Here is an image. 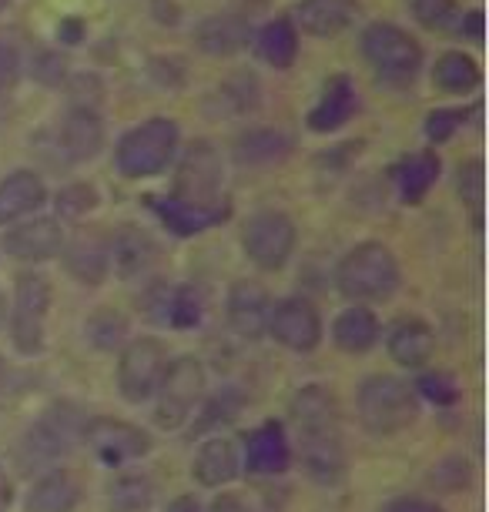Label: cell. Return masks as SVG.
Wrapping results in <instances>:
<instances>
[{
  "instance_id": "obj_27",
  "label": "cell",
  "mask_w": 489,
  "mask_h": 512,
  "mask_svg": "<svg viewBox=\"0 0 489 512\" xmlns=\"http://www.w3.org/2000/svg\"><path fill=\"white\" fill-rule=\"evenodd\" d=\"M292 154V138L278 128H252L235 141V161L242 168H272Z\"/></svg>"
},
{
  "instance_id": "obj_5",
  "label": "cell",
  "mask_w": 489,
  "mask_h": 512,
  "mask_svg": "<svg viewBox=\"0 0 489 512\" xmlns=\"http://www.w3.org/2000/svg\"><path fill=\"white\" fill-rule=\"evenodd\" d=\"M84 436V415L67 402H57L44 409L31 422V429L21 439V462L27 469L51 466L61 456H67Z\"/></svg>"
},
{
  "instance_id": "obj_10",
  "label": "cell",
  "mask_w": 489,
  "mask_h": 512,
  "mask_svg": "<svg viewBox=\"0 0 489 512\" xmlns=\"http://www.w3.org/2000/svg\"><path fill=\"white\" fill-rule=\"evenodd\" d=\"M168 369V352L158 338L141 335L131 338L121 349V362H118V389L128 402H148L155 395L161 375Z\"/></svg>"
},
{
  "instance_id": "obj_36",
  "label": "cell",
  "mask_w": 489,
  "mask_h": 512,
  "mask_svg": "<svg viewBox=\"0 0 489 512\" xmlns=\"http://www.w3.org/2000/svg\"><path fill=\"white\" fill-rule=\"evenodd\" d=\"M201 295H198V288H191V285H178V288H171L168 292V315H165V322L168 325H175V328H195L201 322Z\"/></svg>"
},
{
  "instance_id": "obj_1",
  "label": "cell",
  "mask_w": 489,
  "mask_h": 512,
  "mask_svg": "<svg viewBox=\"0 0 489 512\" xmlns=\"http://www.w3.org/2000/svg\"><path fill=\"white\" fill-rule=\"evenodd\" d=\"M292 419L295 429H299L305 472L322 486H335L345 476V446L332 392L322 389V385L299 389L292 399Z\"/></svg>"
},
{
  "instance_id": "obj_49",
  "label": "cell",
  "mask_w": 489,
  "mask_h": 512,
  "mask_svg": "<svg viewBox=\"0 0 489 512\" xmlns=\"http://www.w3.org/2000/svg\"><path fill=\"white\" fill-rule=\"evenodd\" d=\"M4 382H7V365L0 359V392H4Z\"/></svg>"
},
{
  "instance_id": "obj_42",
  "label": "cell",
  "mask_w": 489,
  "mask_h": 512,
  "mask_svg": "<svg viewBox=\"0 0 489 512\" xmlns=\"http://www.w3.org/2000/svg\"><path fill=\"white\" fill-rule=\"evenodd\" d=\"M21 71H24L21 51H17L14 44L0 41V91L17 88V81H21Z\"/></svg>"
},
{
  "instance_id": "obj_44",
  "label": "cell",
  "mask_w": 489,
  "mask_h": 512,
  "mask_svg": "<svg viewBox=\"0 0 489 512\" xmlns=\"http://www.w3.org/2000/svg\"><path fill=\"white\" fill-rule=\"evenodd\" d=\"M208 512H258V509L245 496H238V492H222V496L212 502V509H208Z\"/></svg>"
},
{
  "instance_id": "obj_41",
  "label": "cell",
  "mask_w": 489,
  "mask_h": 512,
  "mask_svg": "<svg viewBox=\"0 0 489 512\" xmlns=\"http://www.w3.org/2000/svg\"><path fill=\"white\" fill-rule=\"evenodd\" d=\"M456 191H459V198H463L466 205H473L479 211V201H483V161L459 164Z\"/></svg>"
},
{
  "instance_id": "obj_28",
  "label": "cell",
  "mask_w": 489,
  "mask_h": 512,
  "mask_svg": "<svg viewBox=\"0 0 489 512\" xmlns=\"http://www.w3.org/2000/svg\"><path fill=\"white\" fill-rule=\"evenodd\" d=\"M433 349H436L433 328L419 322V318H402L389 335V355L402 369H423L433 359Z\"/></svg>"
},
{
  "instance_id": "obj_51",
  "label": "cell",
  "mask_w": 489,
  "mask_h": 512,
  "mask_svg": "<svg viewBox=\"0 0 489 512\" xmlns=\"http://www.w3.org/2000/svg\"><path fill=\"white\" fill-rule=\"evenodd\" d=\"M7 4H11V0H0V14H4V11H7Z\"/></svg>"
},
{
  "instance_id": "obj_23",
  "label": "cell",
  "mask_w": 489,
  "mask_h": 512,
  "mask_svg": "<svg viewBox=\"0 0 489 512\" xmlns=\"http://www.w3.org/2000/svg\"><path fill=\"white\" fill-rule=\"evenodd\" d=\"M151 208H155V215L165 221V228L175 231L181 238L208 231L228 218L225 201H218V205H188V201H178V198H161V201H151Z\"/></svg>"
},
{
  "instance_id": "obj_37",
  "label": "cell",
  "mask_w": 489,
  "mask_h": 512,
  "mask_svg": "<svg viewBox=\"0 0 489 512\" xmlns=\"http://www.w3.org/2000/svg\"><path fill=\"white\" fill-rule=\"evenodd\" d=\"M54 205H57V218H67V221L84 218L88 211L98 208V191H94V185H88V181H74V185L57 191Z\"/></svg>"
},
{
  "instance_id": "obj_16",
  "label": "cell",
  "mask_w": 489,
  "mask_h": 512,
  "mask_svg": "<svg viewBox=\"0 0 489 512\" xmlns=\"http://www.w3.org/2000/svg\"><path fill=\"white\" fill-rule=\"evenodd\" d=\"M64 265L81 285H101L111 272L108 238L101 231H78L74 238H64Z\"/></svg>"
},
{
  "instance_id": "obj_8",
  "label": "cell",
  "mask_w": 489,
  "mask_h": 512,
  "mask_svg": "<svg viewBox=\"0 0 489 512\" xmlns=\"http://www.w3.org/2000/svg\"><path fill=\"white\" fill-rule=\"evenodd\" d=\"M51 282L37 272H24L14 288V315H11V338L21 355L44 352V318L51 312Z\"/></svg>"
},
{
  "instance_id": "obj_47",
  "label": "cell",
  "mask_w": 489,
  "mask_h": 512,
  "mask_svg": "<svg viewBox=\"0 0 489 512\" xmlns=\"http://www.w3.org/2000/svg\"><path fill=\"white\" fill-rule=\"evenodd\" d=\"M11 502H14V482L7 479L4 469H0V512L11 509Z\"/></svg>"
},
{
  "instance_id": "obj_34",
  "label": "cell",
  "mask_w": 489,
  "mask_h": 512,
  "mask_svg": "<svg viewBox=\"0 0 489 512\" xmlns=\"http://www.w3.org/2000/svg\"><path fill=\"white\" fill-rule=\"evenodd\" d=\"M201 402H205V412L195 419V436H201V432H212L225 422H235L238 412H242V405H245L238 389H218L212 399H201Z\"/></svg>"
},
{
  "instance_id": "obj_48",
  "label": "cell",
  "mask_w": 489,
  "mask_h": 512,
  "mask_svg": "<svg viewBox=\"0 0 489 512\" xmlns=\"http://www.w3.org/2000/svg\"><path fill=\"white\" fill-rule=\"evenodd\" d=\"M57 34H61L67 44H78L81 41V21H61Z\"/></svg>"
},
{
  "instance_id": "obj_26",
  "label": "cell",
  "mask_w": 489,
  "mask_h": 512,
  "mask_svg": "<svg viewBox=\"0 0 489 512\" xmlns=\"http://www.w3.org/2000/svg\"><path fill=\"white\" fill-rule=\"evenodd\" d=\"M81 502V482L74 472L51 469L34 482L24 499V512H74Z\"/></svg>"
},
{
  "instance_id": "obj_6",
  "label": "cell",
  "mask_w": 489,
  "mask_h": 512,
  "mask_svg": "<svg viewBox=\"0 0 489 512\" xmlns=\"http://www.w3.org/2000/svg\"><path fill=\"white\" fill-rule=\"evenodd\" d=\"M362 54L372 67V74L386 84H409L423 67V47L412 34L389 21H376L362 34Z\"/></svg>"
},
{
  "instance_id": "obj_24",
  "label": "cell",
  "mask_w": 489,
  "mask_h": 512,
  "mask_svg": "<svg viewBox=\"0 0 489 512\" xmlns=\"http://www.w3.org/2000/svg\"><path fill=\"white\" fill-rule=\"evenodd\" d=\"M47 201L44 178L37 171H14L0 181V225H11L27 215H34Z\"/></svg>"
},
{
  "instance_id": "obj_33",
  "label": "cell",
  "mask_w": 489,
  "mask_h": 512,
  "mask_svg": "<svg viewBox=\"0 0 489 512\" xmlns=\"http://www.w3.org/2000/svg\"><path fill=\"white\" fill-rule=\"evenodd\" d=\"M151 502H155V489L145 476H118L108 486V506L111 512H148Z\"/></svg>"
},
{
  "instance_id": "obj_2",
  "label": "cell",
  "mask_w": 489,
  "mask_h": 512,
  "mask_svg": "<svg viewBox=\"0 0 489 512\" xmlns=\"http://www.w3.org/2000/svg\"><path fill=\"white\" fill-rule=\"evenodd\" d=\"M339 292L349 302H386L402 282L396 255L382 241H362L339 262Z\"/></svg>"
},
{
  "instance_id": "obj_46",
  "label": "cell",
  "mask_w": 489,
  "mask_h": 512,
  "mask_svg": "<svg viewBox=\"0 0 489 512\" xmlns=\"http://www.w3.org/2000/svg\"><path fill=\"white\" fill-rule=\"evenodd\" d=\"M165 512H201V502L195 496H178V499H171Z\"/></svg>"
},
{
  "instance_id": "obj_25",
  "label": "cell",
  "mask_w": 489,
  "mask_h": 512,
  "mask_svg": "<svg viewBox=\"0 0 489 512\" xmlns=\"http://www.w3.org/2000/svg\"><path fill=\"white\" fill-rule=\"evenodd\" d=\"M359 0H302L295 7V21L312 37H339L356 21Z\"/></svg>"
},
{
  "instance_id": "obj_38",
  "label": "cell",
  "mask_w": 489,
  "mask_h": 512,
  "mask_svg": "<svg viewBox=\"0 0 489 512\" xmlns=\"http://www.w3.org/2000/svg\"><path fill=\"white\" fill-rule=\"evenodd\" d=\"M412 392L433 405H453L459 399V382L449 372H423Z\"/></svg>"
},
{
  "instance_id": "obj_29",
  "label": "cell",
  "mask_w": 489,
  "mask_h": 512,
  "mask_svg": "<svg viewBox=\"0 0 489 512\" xmlns=\"http://www.w3.org/2000/svg\"><path fill=\"white\" fill-rule=\"evenodd\" d=\"M332 338L342 352L349 355H362L369 352L372 345L379 342V318L369 312L366 305H352L335 318L332 325Z\"/></svg>"
},
{
  "instance_id": "obj_13",
  "label": "cell",
  "mask_w": 489,
  "mask_h": 512,
  "mask_svg": "<svg viewBox=\"0 0 489 512\" xmlns=\"http://www.w3.org/2000/svg\"><path fill=\"white\" fill-rule=\"evenodd\" d=\"M268 335L289 352L309 355L322 342V318L315 312V305L305 302V298H285L268 315Z\"/></svg>"
},
{
  "instance_id": "obj_9",
  "label": "cell",
  "mask_w": 489,
  "mask_h": 512,
  "mask_svg": "<svg viewBox=\"0 0 489 512\" xmlns=\"http://www.w3.org/2000/svg\"><path fill=\"white\" fill-rule=\"evenodd\" d=\"M242 248L258 268L278 272L295 251V221L285 211H255L242 228Z\"/></svg>"
},
{
  "instance_id": "obj_35",
  "label": "cell",
  "mask_w": 489,
  "mask_h": 512,
  "mask_svg": "<svg viewBox=\"0 0 489 512\" xmlns=\"http://www.w3.org/2000/svg\"><path fill=\"white\" fill-rule=\"evenodd\" d=\"M84 332H88L94 349L111 352V349H118L124 338H128V318H124L121 312H114V308H101V312H94L88 318Z\"/></svg>"
},
{
  "instance_id": "obj_31",
  "label": "cell",
  "mask_w": 489,
  "mask_h": 512,
  "mask_svg": "<svg viewBox=\"0 0 489 512\" xmlns=\"http://www.w3.org/2000/svg\"><path fill=\"white\" fill-rule=\"evenodd\" d=\"M258 54H262L265 64L278 67V71L292 67L295 57H299V31H295V24L285 21V17L268 21L262 31H258Z\"/></svg>"
},
{
  "instance_id": "obj_43",
  "label": "cell",
  "mask_w": 489,
  "mask_h": 512,
  "mask_svg": "<svg viewBox=\"0 0 489 512\" xmlns=\"http://www.w3.org/2000/svg\"><path fill=\"white\" fill-rule=\"evenodd\" d=\"M382 512H446V509L419 496H399V499H389L386 506H382Z\"/></svg>"
},
{
  "instance_id": "obj_19",
  "label": "cell",
  "mask_w": 489,
  "mask_h": 512,
  "mask_svg": "<svg viewBox=\"0 0 489 512\" xmlns=\"http://www.w3.org/2000/svg\"><path fill=\"white\" fill-rule=\"evenodd\" d=\"M195 44L212 57H235L252 44V24L242 14H212L195 27Z\"/></svg>"
},
{
  "instance_id": "obj_22",
  "label": "cell",
  "mask_w": 489,
  "mask_h": 512,
  "mask_svg": "<svg viewBox=\"0 0 489 512\" xmlns=\"http://www.w3.org/2000/svg\"><path fill=\"white\" fill-rule=\"evenodd\" d=\"M238 466H242V459H238L235 442L228 436H212L198 446L195 462H191V476L198 479V486L218 489L238 476Z\"/></svg>"
},
{
  "instance_id": "obj_32",
  "label": "cell",
  "mask_w": 489,
  "mask_h": 512,
  "mask_svg": "<svg viewBox=\"0 0 489 512\" xmlns=\"http://www.w3.org/2000/svg\"><path fill=\"white\" fill-rule=\"evenodd\" d=\"M479 81H483V71L463 51H446L433 67V84L446 94H469L479 88Z\"/></svg>"
},
{
  "instance_id": "obj_21",
  "label": "cell",
  "mask_w": 489,
  "mask_h": 512,
  "mask_svg": "<svg viewBox=\"0 0 489 512\" xmlns=\"http://www.w3.org/2000/svg\"><path fill=\"white\" fill-rule=\"evenodd\" d=\"M57 148L74 164L98 158V151L104 148V124L98 114L91 108H74L57 131Z\"/></svg>"
},
{
  "instance_id": "obj_20",
  "label": "cell",
  "mask_w": 489,
  "mask_h": 512,
  "mask_svg": "<svg viewBox=\"0 0 489 512\" xmlns=\"http://www.w3.org/2000/svg\"><path fill=\"white\" fill-rule=\"evenodd\" d=\"M108 251H111V268L118 272V278H138L145 275L158 258V245L148 231L124 225L108 238Z\"/></svg>"
},
{
  "instance_id": "obj_14",
  "label": "cell",
  "mask_w": 489,
  "mask_h": 512,
  "mask_svg": "<svg viewBox=\"0 0 489 512\" xmlns=\"http://www.w3.org/2000/svg\"><path fill=\"white\" fill-rule=\"evenodd\" d=\"M4 251L17 262H47V258H57L64 248V228L57 218H31L21 221V225L7 228L4 235Z\"/></svg>"
},
{
  "instance_id": "obj_30",
  "label": "cell",
  "mask_w": 489,
  "mask_h": 512,
  "mask_svg": "<svg viewBox=\"0 0 489 512\" xmlns=\"http://www.w3.org/2000/svg\"><path fill=\"white\" fill-rule=\"evenodd\" d=\"M439 178V158L436 151H416L409 158H402L396 164V188H399V198L406 205H416L429 195V188L436 185Z\"/></svg>"
},
{
  "instance_id": "obj_40",
  "label": "cell",
  "mask_w": 489,
  "mask_h": 512,
  "mask_svg": "<svg viewBox=\"0 0 489 512\" xmlns=\"http://www.w3.org/2000/svg\"><path fill=\"white\" fill-rule=\"evenodd\" d=\"M463 121H466V114L463 111H456V108H446V111H433L426 118V138L433 141V144H446V141H453V134L463 128Z\"/></svg>"
},
{
  "instance_id": "obj_39",
  "label": "cell",
  "mask_w": 489,
  "mask_h": 512,
  "mask_svg": "<svg viewBox=\"0 0 489 512\" xmlns=\"http://www.w3.org/2000/svg\"><path fill=\"white\" fill-rule=\"evenodd\" d=\"M409 11L429 31H443L456 17V0H409Z\"/></svg>"
},
{
  "instance_id": "obj_7",
  "label": "cell",
  "mask_w": 489,
  "mask_h": 512,
  "mask_svg": "<svg viewBox=\"0 0 489 512\" xmlns=\"http://www.w3.org/2000/svg\"><path fill=\"white\" fill-rule=\"evenodd\" d=\"M155 399V419L161 429H181L205 399V365L195 355H181V359L168 362L155 389Z\"/></svg>"
},
{
  "instance_id": "obj_11",
  "label": "cell",
  "mask_w": 489,
  "mask_h": 512,
  "mask_svg": "<svg viewBox=\"0 0 489 512\" xmlns=\"http://www.w3.org/2000/svg\"><path fill=\"white\" fill-rule=\"evenodd\" d=\"M222 154L215 151V144L208 141H195L185 151V158L178 164L175 175V195L178 201H188V205H218L222 201Z\"/></svg>"
},
{
  "instance_id": "obj_17",
  "label": "cell",
  "mask_w": 489,
  "mask_h": 512,
  "mask_svg": "<svg viewBox=\"0 0 489 512\" xmlns=\"http://www.w3.org/2000/svg\"><path fill=\"white\" fill-rule=\"evenodd\" d=\"M272 298L258 282H235L228 292V325L242 338H262L268 332Z\"/></svg>"
},
{
  "instance_id": "obj_50",
  "label": "cell",
  "mask_w": 489,
  "mask_h": 512,
  "mask_svg": "<svg viewBox=\"0 0 489 512\" xmlns=\"http://www.w3.org/2000/svg\"><path fill=\"white\" fill-rule=\"evenodd\" d=\"M4 318H7V305H4V295H0V328H4Z\"/></svg>"
},
{
  "instance_id": "obj_15",
  "label": "cell",
  "mask_w": 489,
  "mask_h": 512,
  "mask_svg": "<svg viewBox=\"0 0 489 512\" xmlns=\"http://www.w3.org/2000/svg\"><path fill=\"white\" fill-rule=\"evenodd\" d=\"M292 466V442L282 422H262L245 442V469L255 476H282Z\"/></svg>"
},
{
  "instance_id": "obj_4",
  "label": "cell",
  "mask_w": 489,
  "mask_h": 512,
  "mask_svg": "<svg viewBox=\"0 0 489 512\" xmlns=\"http://www.w3.org/2000/svg\"><path fill=\"white\" fill-rule=\"evenodd\" d=\"M178 124L168 118H148L118 141V171L124 178H155L175 161L178 151Z\"/></svg>"
},
{
  "instance_id": "obj_12",
  "label": "cell",
  "mask_w": 489,
  "mask_h": 512,
  "mask_svg": "<svg viewBox=\"0 0 489 512\" xmlns=\"http://www.w3.org/2000/svg\"><path fill=\"white\" fill-rule=\"evenodd\" d=\"M84 442L94 452V459L104 466L118 469L128 466L134 459H145L151 452V436L145 429H138L134 422L124 419H91L84 422Z\"/></svg>"
},
{
  "instance_id": "obj_18",
  "label": "cell",
  "mask_w": 489,
  "mask_h": 512,
  "mask_svg": "<svg viewBox=\"0 0 489 512\" xmlns=\"http://www.w3.org/2000/svg\"><path fill=\"white\" fill-rule=\"evenodd\" d=\"M356 108H359L356 84H352L345 74H335L325 81L322 98L315 101V108L309 111V128L319 134H332V131H339L342 124L352 121Z\"/></svg>"
},
{
  "instance_id": "obj_45",
  "label": "cell",
  "mask_w": 489,
  "mask_h": 512,
  "mask_svg": "<svg viewBox=\"0 0 489 512\" xmlns=\"http://www.w3.org/2000/svg\"><path fill=\"white\" fill-rule=\"evenodd\" d=\"M459 31L469 34L473 41H483V11H473L469 17H463V24H459Z\"/></svg>"
},
{
  "instance_id": "obj_3",
  "label": "cell",
  "mask_w": 489,
  "mask_h": 512,
  "mask_svg": "<svg viewBox=\"0 0 489 512\" xmlns=\"http://www.w3.org/2000/svg\"><path fill=\"white\" fill-rule=\"evenodd\" d=\"M359 422L372 436H396L419 419V395L396 375H372L359 385Z\"/></svg>"
}]
</instances>
